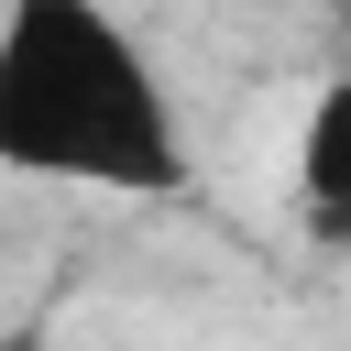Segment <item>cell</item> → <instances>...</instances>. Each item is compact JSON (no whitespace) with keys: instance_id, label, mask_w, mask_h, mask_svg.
<instances>
[{"instance_id":"6da1fadb","label":"cell","mask_w":351,"mask_h":351,"mask_svg":"<svg viewBox=\"0 0 351 351\" xmlns=\"http://www.w3.org/2000/svg\"><path fill=\"white\" fill-rule=\"evenodd\" d=\"M0 176L176 197L186 121L110 0H0Z\"/></svg>"},{"instance_id":"7a4b0ae2","label":"cell","mask_w":351,"mask_h":351,"mask_svg":"<svg viewBox=\"0 0 351 351\" xmlns=\"http://www.w3.org/2000/svg\"><path fill=\"white\" fill-rule=\"evenodd\" d=\"M307 197H318V219L340 208V99H318V121H307Z\"/></svg>"},{"instance_id":"3957f363","label":"cell","mask_w":351,"mask_h":351,"mask_svg":"<svg viewBox=\"0 0 351 351\" xmlns=\"http://www.w3.org/2000/svg\"><path fill=\"white\" fill-rule=\"evenodd\" d=\"M0 351H44V329H0Z\"/></svg>"}]
</instances>
